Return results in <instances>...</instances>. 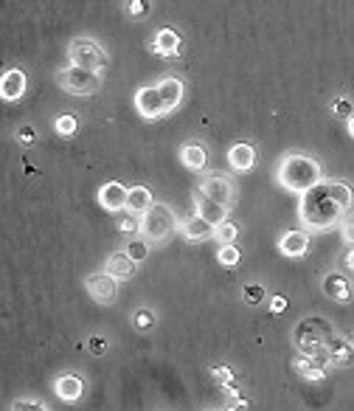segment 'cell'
Listing matches in <instances>:
<instances>
[{
  "label": "cell",
  "mask_w": 354,
  "mask_h": 411,
  "mask_svg": "<svg viewBox=\"0 0 354 411\" xmlns=\"http://www.w3.org/2000/svg\"><path fill=\"white\" fill-rule=\"evenodd\" d=\"M343 214L346 212L335 203V197L329 192V180H321L318 186H312L309 192L301 194L298 220L306 231H329V229L341 226Z\"/></svg>",
  "instance_id": "obj_1"
},
{
  "label": "cell",
  "mask_w": 354,
  "mask_h": 411,
  "mask_svg": "<svg viewBox=\"0 0 354 411\" xmlns=\"http://www.w3.org/2000/svg\"><path fill=\"white\" fill-rule=\"evenodd\" d=\"M276 180L282 183V189H287V192L304 194V192H309L312 186H318L323 180V169H321V164L312 155L289 153L276 166Z\"/></svg>",
  "instance_id": "obj_2"
},
{
  "label": "cell",
  "mask_w": 354,
  "mask_h": 411,
  "mask_svg": "<svg viewBox=\"0 0 354 411\" xmlns=\"http://www.w3.org/2000/svg\"><path fill=\"white\" fill-rule=\"evenodd\" d=\"M332 335H335L332 324H329L326 319H321V316H309V319L298 322L295 329H292V341H295L298 355L312 358V361H318L321 366H326V363H323V352H326V344H329Z\"/></svg>",
  "instance_id": "obj_3"
},
{
  "label": "cell",
  "mask_w": 354,
  "mask_h": 411,
  "mask_svg": "<svg viewBox=\"0 0 354 411\" xmlns=\"http://www.w3.org/2000/svg\"><path fill=\"white\" fill-rule=\"evenodd\" d=\"M138 229H141V237L152 246H163L175 231H177V217L169 206H160V203H152L138 220Z\"/></svg>",
  "instance_id": "obj_4"
},
{
  "label": "cell",
  "mask_w": 354,
  "mask_h": 411,
  "mask_svg": "<svg viewBox=\"0 0 354 411\" xmlns=\"http://www.w3.org/2000/svg\"><path fill=\"white\" fill-rule=\"evenodd\" d=\"M68 62L76 68H84V71H96L101 74L110 62L107 51L101 48V43H96L93 37H76L68 48Z\"/></svg>",
  "instance_id": "obj_5"
},
{
  "label": "cell",
  "mask_w": 354,
  "mask_h": 411,
  "mask_svg": "<svg viewBox=\"0 0 354 411\" xmlns=\"http://www.w3.org/2000/svg\"><path fill=\"white\" fill-rule=\"evenodd\" d=\"M57 84L71 93V96H90L101 87V74L96 71H84V68H76V65H68L57 74Z\"/></svg>",
  "instance_id": "obj_6"
},
{
  "label": "cell",
  "mask_w": 354,
  "mask_h": 411,
  "mask_svg": "<svg viewBox=\"0 0 354 411\" xmlns=\"http://www.w3.org/2000/svg\"><path fill=\"white\" fill-rule=\"evenodd\" d=\"M133 104H135V113H138L141 119H146V121H155V119H163V116H166L163 99H160V93H157V84L138 87Z\"/></svg>",
  "instance_id": "obj_7"
},
{
  "label": "cell",
  "mask_w": 354,
  "mask_h": 411,
  "mask_svg": "<svg viewBox=\"0 0 354 411\" xmlns=\"http://www.w3.org/2000/svg\"><path fill=\"white\" fill-rule=\"evenodd\" d=\"M84 287H87V296L96 305H113L118 299V282L110 273H104V270L101 273H90L87 282H84Z\"/></svg>",
  "instance_id": "obj_8"
},
{
  "label": "cell",
  "mask_w": 354,
  "mask_h": 411,
  "mask_svg": "<svg viewBox=\"0 0 354 411\" xmlns=\"http://www.w3.org/2000/svg\"><path fill=\"white\" fill-rule=\"evenodd\" d=\"M200 194L228 209V206L233 203V194H236V192H233V180H231L228 175L216 172V175H209V177L200 183Z\"/></svg>",
  "instance_id": "obj_9"
},
{
  "label": "cell",
  "mask_w": 354,
  "mask_h": 411,
  "mask_svg": "<svg viewBox=\"0 0 354 411\" xmlns=\"http://www.w3.org/2000/svg\"><path fill=\"white\" fill-rule=\"evenodd\" d=\"M323 363L326 369L329 366H338V369H346L354 363V344L341 338V335H332L329 344H326V352H323Z\"/></svg>",
  "instance_id": "obj_10"
},
{
  "label": "cell",
  "mask_w": 354,
  "mask_h": 411,
  "mask_svg": "<svg viewBox=\"0 0 354 411\" xmlns=\"http://www.w3.org/2000/svg\"><path fill=\"white\" fill-rule=\"evenodd\" d=\"M127 194H130V189H127L124 183L110 180V183H104V186L99 189V206H101L104 212H110V214L127 212Z\"/></svg>",
  "instance_id": "obj_11"
},
{
  "label": "cell",
  "mask_w": 354,
  "mask_h": 411,
  "mask_svg": "<svg viewBox=\"0 0 354 411\" xmlns=\"http://www.w3.org/2000/svg\"><path fill=\"white\" fill-rule=\"evenodd\" d=\"M26 87H28L26 71L9 68V71L0 77V99H3V102H20V99L26 96Z\"/></svg>",
  "instance_id": "obj_12"
},
{
  "label": "cell",
  "mask_w": 354,
  "mask_h": 411,
  "mask_svg": "<svg viewBox=\"0 0 354 411\" xmlns=\"http://www.w3.org/2000/svg\"><path fill=\"white\" fill-rule=\"evenodd\" d=\"M180 45H183V40H180V34H177L175 28H160V31L152 37V51H155L157 57H166V60L177 57V54H180Z\"/></svg>",
  "instance_id": "obj_13"
},
{
  "label": "cell",
  "mask_w": 354,
  "mask_h": 411,
  "mask_svg": "<svg viewBox=\"0 0 354 411\" xmlns=\"http://www.w3.org/2000/svg\"><path fill=\"white\" fill-rule=\"evenodd\" d=\"M54 392L62 403H79L82 395H84V383H82L79 375H60L54 380Z\"/></svg>",
  "instance_id": "obj_14"
},
{
  "label": "cell",
  "mask_w": 354,
  "mask_h": 411,
  "mask_svg": "<svg viewBox=\"0 0 354 411\" xmlns=\"http://www.w3.org/2000/svg\"><path fill=\"white\" fill-rule=\"evenodd\" d=\"M228 164H231L233 172H250V169L256 166V150H253V144H248V141L233 144V147L228 150Z\"/></svg>",
  "instance_id": "obj_15"
},
{
  "label": "cell",
  "mask_w": 354,
  "mask_h": 411,
  "mask_svg": "<svg viewBox=\"0 0 354 411\" xmlns=\"http://www.w3.org/2000/svg\"><path fill=\"white\" fill-rule=\"evenodd\" d=\"M323 293L341 305H349L352 302V285L343 273H326L323 276Z\"/></svg>",
  "instance_id": "obj_16"
},
{
  "label": "cell",
  "mask_w": 354,
  "mask_h": 411,
  "mask_svg": "<svg viewBox=\"0 0 354 411\" xmlns=\"http://www.w3.org/2000/svg\"><path fill=\"white\" fill-rule=\"evenodd\" d=\"M135 262L124 253V251H118V253H113L110 259H107V265H104V273H110L116 282H127V279H133L135 276Z\"/></svg>",
  "instance_id": "obj_17"
},
{
  "label": "cell",
  "mask_w": 354,
  "mask_h": 411,
  "mask_svg": "<svg viewBox=\"0 0 354 411\" xmlns=\"http://www.w3.org/2000/svg\"><path fill=\"white\" fill-rule=\"evenodd\" d=\"M157 93H160V99H163V110L172 113V110H177V104L183 102V82H180L177 77H163V80L157 82Z\"/></svg>",
  "instance_id": "obj_18"
},
{
  "label": "cell",
  "mask_w": 354,
  "mask_h": 411,
  "mask_svg": "<svg viewBox=\"0 0 354 411\" xmlns=\"http://www.w3.org/2000/svg\"><path fill=\"white\" fill-rule=\"evenodd\" d=\"M177 229H180V234H183L189 243H203V240H211L214 237V226L206 223L203 217H197V214L189 217V220H183Z\"/></svg>",
  "instance_id": "obj_19"
},
{
  "label": "cell",
  "mask_w": 354,
  "mask_h": 411,
  "mask_svg": "<svg viewBox=\"0 0 354 411\" xmlns=\"http://www.w3.org/2000/svg\"><path fill=\"white\" fill-rule=\"evenodd\" d=\"M279 251L289 259H298L309 251V231H289L279 240Z\"/></svg>",
  "instance_id": "obj_20"
},
{
  "label": "cell",
  "mask_w": 354,
  "mask_h": 411,
  "mask_svg": "<svg viewBox=\"0 0 354 411\" xmlns=\"http://www.w3.org/2000/svg\"><path fill=\"white\" fill-rule=\"evenodd\" d=\"M197 217H203L206 223H211L214 229L222 223V220H228V209L225 206H219V203H214L209 197H203L200 192H197V212H194Z\"/></svg>",
  "instance_id": "obj_21"
},
{
  "label": "cell",
  "mask_w": 354,
  "mask_h": 411,
  "mask_svg": "<svg viewBox=\"0 0 354 411\" xmlns=\"http://www.w3.org/2000/svg\"><path fill=\"white\" fill-rule=\"evenodd\" d=\"M180 161L186 169H192V172H203L206 164H209V153H206V147H200V144H183L180 147Z\"/></svg>",
  "instance_id": "obj_22"
},
{
  "label": "cell",
  "mask_w": 354,
  "mask_h": 411,
  "mask_svg": "<svg viewBox=\"0 0 354 411\" xmlns=\"http://www.w3.org/2000/svg\"><path fill=\"white\" fill-rule=\"evenodd\" d=\"M295 372H298L304 380H312V383L326 380V366H321L318 361L304 358V355H298V358H295Z\"/></svg>",
  "instance_id": "obj_23"
},
{
  "label": "cell",
  "mask_w": 354,
  "mask_h": 411,
  "mask_svg": "<svg viewBox=\"0 0 354 411\" xmlns=\"http://www.w3.org/2000/svg\"><path fill=\"white\" fill-rule=\"evenodd\" d=\"M152 203H155V197H152V192H149L146 186H133L130 194H127V212H130V214H138V217H141Z\"/></svg>",
  "instance_id": "obj_24"
},
{
  "label": "cell",
  "mask_w": 354,
  "mask_h": 411,
  "mask_svg": "<svg viewBox=\"0 0 354 411\" xmlns=\"http://www.w3.org/2000/svg\"><path fill=\"white\" fill-rule=\"evenodd\" d=\"M329 192H332L335 203H338L343 212H349V209H352L354 192H352V186H349L346 180H329Z\"/></svg>",
  "instance_id": "obj_25"
},
{
  "label": "cell",
  "mask_w": 354,
  "mask_h": 411,
  "mask_svg": "<svg viewBox=\"0 0 354 411\" xmlns=\"http://www.w3.org/2000/svg\"><path fill=\"white\" fill-rule=\"evenodd\" d=\"M214 237H216L219 246H233L236 237H239V226H236L233 220H222V223L214 229Z\"/></svg>",
  "instance_id": "obj_26"
},
{
  "label": "cell",
  "mask_w": 354,
  "mask_h": 411,
  "mask_svg": "<svg viewBox=\"0 0 354 411\" xmlns=\"http://www.w3.org/2000/svg\"><path fill=\"white\" fill-rule=\"evenodd\" d=\"M54 130H57V136H60V138H73V136H76V130H79V121H76V116H73V113H62V116H57Z\"/></svg>",
  "instance_id": "obj_27"
},
{
  "label": "cell",
  "mask_w": 354,
  "mask_h": 411,
  "mask_svg": "<svg viewBox=\"0 0 354 411\" xmlns=\"http://www.w3.org/2000/svg\"><path fill=\"white\" fill-rule=\"evenodd\" d=\"M124 253L138 265V262H143V259L149 256V243H146L143 237H133V240L127 243V248H124Z\"/></svg>",
  "instance_id": "obj_28"
},
{
  "label": "cell",
  "mask_w": 354,
  "mask_h": 411,
  "mask_svg": "<svg viewBox=\"0 0 354 411\" xmlns=\"http://www.w3.org/2000/svg\"><path fill=\"white\" fill-rule=\"evenodd\" d=\"M239 259H242V251L236 246H219V251H216V262L222 268H236Z\"/></svg>",
  "instance_id": "obj_29"
},
{
  "label": "cell",
  "mask_w": 354,
  "mask_h": 411,
  "mask_svg": "<svg viewBox=\"0 0 354 411\" xmlns=\"http://www.w3.org/2000/svg\"><path fill=\"white\" fill-rule=\"evenodd\" d=\"M332 113H335V119H343V121H349V119L354 116L352 99H346V96H338V99L332 102Z\"/></svg>",
  "instance_id": "obj_30"
},
{
  "label": "cell",
  "mask_w": 354,
  "mask_h": 411,
  "mask_svg": "<svg viewBox=\"0 0 354 411\" xmlns=\"http://www.w3.org/2000/svg\"><path fill=\"white\" fill-rule=\"evenodd\" d=\"M242 296H245V302H248V305H262V302H265V296H267V290H265L262 285H245Z\"/></svg>",
  "instance_id": "obj_31"
},
{
  "label": "cell",
  "mask_w": 354,
  "mask_h": 411,
  "mask_svg": "<svg viewBox=\"0 0 354 411\" xmlns=\"http://www.w3.org/2000/svg\"><path fill=\"white\" fill-rule=\"evenodd\" d=\"M149 6H152L149 0H127V3H124L127 14H130V17H135V20H141V17L149 14Z\"/></svg>",
  "instance_id": "obj_32"
},
{
  "label": "cell",
  "mask_w": 354,
  "mask_h": 411,
  "mask_svg": "<svg viewBox=\"0 0 354 411\" xmlns=\"http://www.w3.org/2000/svg\"><path fill=\"white\" fill-rule=\"evenodd\" d=\"M211 378L219 383V386H222V389H225V386H231V383H233V369H231V366H225V363H222V366H211Z\"/></svg>",
  "instance_id": "obj_33"
},
{
  "label": "cell",
  "mask_w": 354,
  "mask_h": 411,
  "mask_svg": "<svg viewBox=\"0 0 354 411\" xmlns=\"http://www.w3.org/2000/svg\"><path fill=\"white\" fill-rule=\"evenodd\" d=\"M11 411H51L45 403H37V400H28V398H20L11 403Z\"/></svg>",
  "instance_id": "obj_34"
},
{
  "label": "cell",
  "mask_w": 354,
  "mask_h": 411,
  "mask_svg": "<svg viewBox=\"0 0 354 411\" xmlns=\"http://www.w3.org/2000/svg\"><path fill=\"white\" fill-rule=\"evenodd\" d=\"M87 349H90L93 355H104V352L110 349V341L101 338V335H93V338H87Z\"/></svg>",
  "instance_id": "obj_35"
},
{
  "label": "cell",
  "mask_w": 354,
  "mask_h": 411,
  "mask_svg": "<svg viewBox=\"0 0 354 411\" xmlns=\"http://www.w3.org/2000/svg\"><path fill=\"white\" fill-rule=\"evenodd\" d=\"M135 229H138L135 217H133L130 212H127V214H124V212H118V231H124V234H133Z\"/></svg>",
  "instance_id": "obj_36"
},
{
  "label": "cell",
  "mask_w": 354,
  "mask_h": 411,
  "mask_svg": "<svg viewBox=\"0 0 354 411\" xmlns=\"http://www.w3.org/2000/svg\"><path fill=\"white\" fill-rule=\"evenodd\" d=\"M135 327L152 329L155 327V313H152V310H138V313H135Z\"/></svg>",
  "instance_id": "obj_37"
},
{
  "label": "cell",
  "mask_w": 354,
  "mask_h": 411,
  "mask_svg": "<svg viewBox=\"0 0 354 411\" xmlns=\"http://www.w3.org/2000/svg\"><path fill=\"white\" fill-rule=\"evenodd\" d=\"M341 234L346 246H354V220H341Z\"/></svg>",
  "instance_id": "obj_38"
},
{
  "label": "cell",
  "mask_w": 354,
  "mask_h": 411,
  "mask_svg": "<svg viewBox=\"0 0 354 411\" xmlns=\"http://www.w3.org/2000/svg\"><path fill=\"white\" fill-rule=\"evenodd\" d=\"M17 138H20V144L28 147V144L37 141V133H34V127H20V130H17Z\"/></svg>",
  "instance_id": "obj_39"
},
{
  "label": "cell",
  "mask_w": 354,
  "mask_h": 411,
  "mask_svg": "<svg viewBox=\"0 0 354 411\" xmlns=\"http://www.w3.org/2000/svg\"><path fill=\"white\" fill-rule=\"evenodd\" d=\"M270 310H273V313H284V310H287V299H284V296H276V299L270 302Z\"/></svg>",
  "instance_id": "obj_40"
},
{
  "label": "cell",
  "mask_w": 354,
  "mask_h": 411,
  "mask_svg": "<svg viewBox=\"0 0 354 411\" xmlns=\"http://www.w3.org/2000/svg\"><path fill=\"white\" fill-rule=\"evenodd\" d=\"M343 268H346V270H349V273L354 276V246H352V251L343 256Z\"/></svg>",
  "instance_id": "obj_41"
},
{
  "label": "cell",
  "mask_w": 354,
  "mask_h": 411,
  "mask_svg": "<svg viewBox=\"0 0 354 411\" xmlns=\"http://www.w3.org/2000/svg\"><path fill=\"white\" fill-rule=\"evenodd\" d=\"M346 127H349V136H352V138H354V116H352V119H349V121H346Z\"/></svg>",
  "instance_id": "obj_42"
},
{
  "label": "cell",
  "mask_w": 354,
  "mask_h": 411,
  "mask_svg": "<svg viewBox=\"0 0 354 411\" xmlns=\"http://www.w3.org/2000/svg\"><path fill=\"white\" fill-rule=\"evenodd\" d=\"M209 411H216V409H209Z\"/></svg>",
  "instance_id": "obj_43"
}]
</instances>
